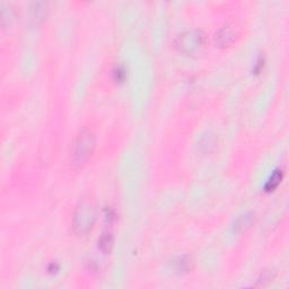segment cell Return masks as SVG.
<instances>
[{
    "label": "cell",
    "instance_id": "3",
    "mask_svg": "<svg viewBox=\"0 0 289 289\" xmlns=\"http://www.w3.org/2000/svg\"><path fill=\"white\" fill-rule=\"evenodd\" d=\"M175 48L178 51L193 56L202 51V49L206 46V35L201 31L198 29H191L181 33L175 39Z\"/></svg>",
    "mask_w": 289,
    "mask_h": 289
},
{
    "label": "cell",
    "instance_id": "6",
    "mask_svg": "<svg viewBox=\"0 0 289 289\" xmlns=\"http://www.w3.org/2000/svg\"><path fill=\"white\" fill-rule=\"evenodd\" d=\"M253 223L254 212H246L237 218V221L234 224V229H235L236 232H245L246 229L252 226Z\"/></svg>",
    "mask_w": 289,
    "mask_h": 289
},
{
    "label": "cell",
    "instance_id": "8",
    "mask_svg": "<svg viewBox=\"0 0 289 289\" xmlns=\"http://www.w3.org/2000/svg\"><path fill=\"white\" fill-rule=\"evenodd\" d=\"M281 180H282V171H281V169H277V171H275V172L272 173L271 177L268 180L266 187H265L266 191L270 192V191L275 190V189L279 186V184H280Z\"/></svg>",
    "mask_w": 289,
    "mask_h": 289
},
{
    "label": "cell",
    "instance_id": "7",
    "mask_svg": "<svg viewBox=\"0 0 289 289\" xmlns=\"http://www.w3.org/2000/svg\"><path fill=\"white\" fill-rule=\"evenodd\" d=\"M98 246L104 253H110L113 247V236L112 233L110 232H104L102 234L101 238L98 241Z\"/></svg>",
    "mask_w": 289,
    "mask_h": 289
},
{
    "label": "cell",
    "instance_id": "5",
    "mask_svg": "<svg viewBox=\"0 0 289 289\" xmlns=\"http://www.w3.org/2000/svg\"><path fill=\"white\" fill-rule=\"evenodd\" d=\"M49 4L46 2H35L31 4L29 7V21L33 25L41 24L47 17Z\"/></svg>",
    "mask_w": 289,
    "mask_h": 289
},
{
    "label": "cell",
    "instance_id": "1",
    "mask_svg": "<svg viewBox=\"0 0 289 289\" xmlns=\"http://www.w3.org/2000/svg\"><path fill=\"white\" fill-rule=\"evenodd\" d=\"M96 219L95 206L91 200H85L79 202L77 208L75 209L73 216V227L75 232L79 235L87 234L94 226Z\"/></svg>",
    "mask_w": 289,
    "mask_h": 289
},
{
    "label": "cell",
    "instance_id": "9",
    "mask_svg": "<svg viewBox=\"0 0 289 289\" xmlns=\"http://www.w3.org/2000/svg\"><path fill=\"white\" fill-rule=\"evenodd\" d=\"M192 268H193V261L191 260V258L188 256L180 258L176 262V270L180 272H189L192 270Z\"/></svg>",
    "mask_w": 289,
    "mask_h": 289
},
{
    "label": "cell",
    "instance_id": "2",
    "mask_svg": "<svg viewBox=\"0 0 289 289\" xmlns=\"http://www.w3.org/2000/svg\"><path fill=\"white\" fill-rule=\"evenodd\" d=\"M95 144H96L95 134H94L91 130L85 129V130L79 133L76 141H75L73 149V162L75 165L76 166L84 165L94 153Z\"/></svg>",
    "mask_w": 289,
    "mask_h": 289
},
{
    "label": "cell",
    "instance_id": "10",
    "mask_svg": "<svg viewBox=\"0 0 289 289\" xmlns=\"http://www.w3.org/2000/svg\"><path fill=\"white\" fill-rule=\"evenodd\" d=\"M113 78L117 83H123L127 78V69L123 64H119L113 70Z\"/></svg>",
    "mask_w": 289,
    "mask_h": 289
},
{
    "label": "cell",
    "instance_id": "4",
    "mask_svg": "<svg viewBox=\"0 0 289 289\" xmlns=\"http://www.w3.org/2000/svg\"><path fill=\"white\" fill-rule=\"evenodd\" d=\"M238 37V32L236 27H234L233 25H226V26L222 27L216 33V44L218 47L226 48L232 46V44L236 41Z\"/></svg>",
    "mask_w": 289,
    "mask_h": 289
}]
</instances>
